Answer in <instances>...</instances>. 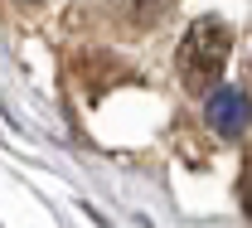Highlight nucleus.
<instances>
[{
  "instance_id": "f257e3e1",
  "label": "nucleus",
  "mask_w": 252,
  "mask_h": 228,
  "mask_svg": "<svg viewBox=\"0 0 252 228\" xmlns=\"http://www.w3.org/2000/svg\"><path fill=\"white\" fill-rule=\"evenodd\" d=\"M228 44H233V34L223 20H194L189 25V34L180 39V54H175L185 88H214L219 83L223 64H228Z\"/></svg>"
},
{
  "instance_id": "f03ea898",
  "label": "nucleus",
  "mask_w": 252,
  "mask_h": 228,
  "mask_svg": "<svg viewBox=\"0 0 252 228\" xmlns=\"http://www.w3.org/2000/svg\"><path fill=\"white\" fill-rule=\"evenodd\" d=\"M209 127L219 131V136H238V131L248 127V98L238 88H219L209 98Z\"/></svg>"
},
{
  "instance_id": "7ed1b4c3",
  "label": "nucleus",
  "mask_w": 252,
  "mask_h": 228,
  "mask_svg": "<svg viewBox=\"0 0 252 228\" xmlns=\"http://www.w3.org/2000/svg\"><path fill=\"white\" fill-rule=\"evenodd\" d=\"M243 209H248V219H252V180L243 185Z\"/></svg>"
}]
</instances>
